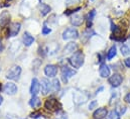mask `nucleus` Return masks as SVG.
Listing matches in <instances>:
<instances>
[{
	"label": "nucleus",
	"instance_id": "nucleus-21",
	"mask_svg": "<svg viewBox=\"0 0 130 119\" xmlns=\"http://www.w3.org/2000/svg\"><path fill=\"white\" fill-rule=\"evenodd\" d=\"M51 11V6L45 4V3H41L40 4V13L42 16H45L46 14H48Z\"/></svg>",
	"mask_w": 130,
	"mask_h": 119
},
{
	"label": "nucleus",
	"instance_id": "nucleus-15",
	"mask_svg": "<svg viewBox=\"0 0 130 119\" xmlns=\"http://www.w3.org/2000/svg\"><path fill=\"white\" fill-rule=\"evenodd\" d=\"M9 20H10V14L7 11H3L0 14V26L3 27L7 25L9 23Z\"/></svg>",
	"mask_w": 130,
	"mask_h": 119
},
{
	"label": "nucleus",
	"instance_id": "nucleus-10",
	"mask_svg": "<svg viewBox=\"0 0 130 119\" xmlns=\"http://www.w3.org/2000/svg\"><path fill=\"white\" fill-rule=\"evenodd\" d=\"M3 90L8 95H15L16 92H17V86L14 83H12V82H8V83H6L4 85Z\"/></svg>",
	"mask_w": 130,
	"mask_h": 119
},
{
	"label": "nucleus",
	"instance_id": "nucleus-11",
	"mask_svg": "<svg viewBox=\"0 0 130 119\" xmlns=\"http://www.w3.org/2000/svg\"><path fill=\"white\" fill-rule=\"evenodd\" d=\"M107 115H108V111H107V108H105V107L98 108L93 113L94 119H104L106 118Z\"/></svg>",
	"mask_w": 130,
	"mask_h": 119
},
{
	"label": "nucleus",
	"instance_id": "nucleus-33",
	"mask_svg": "<svg viewBox=\"0 0 130 119\" xmlns=\"http://www.w3.org/2000/svg\"><path fill=\"white\" fill-rule=\"evenodd\" d=\"M2 102H3V97H2L1 95H0V105L2 104Z\"/></svg>",
	"mask_w": 130,
	"mask_h": 119
},
{
	"label": "nucleus",
	"instance_id": "nucleus-24",
	"mask_svg": "<svg viewBox=\"0 0 130 119\" xmlns=\"http://www.w3.org/2000/svg\"><path fill=\"white\" fill-rule=\"evenodd\" d=\"M107 119H120V114L117 112V110H112L107 115Z\"/></svg>",
	"mask_w": 130,
	"mask_h": 119
},
{
	"label": "nucleus",
	"instance_id": "nucleus-19",
	"mask_svg": "<svg viewBox=\"0 0 130 119\" xmlns=\"http://www.w3.org/2000/svg\"><path fill=\"white\" fill-rule=\"evenodd\" d=\"M95 16H96V10L93 9V10H91V11L89 12V14H88V16H87V26H88L89 28H90V26L92 25Z\"/></svg>",
	"mask_w": 130,
	"mask_h": 119
},
{
	"label": "nucleus",
	"instance_id": "nucleus-1",
	"mask_svg": "<svg viewBox=\"0 0 130 119\" xmlns=\"http://www.w3.org/2000/svg\"><path fill=\"white\" fill-rule=\"evenodd\" d=\"M84 62H85V56L81 51H77L70 58V64L75 69H80L84 65Z\"/></svg>",
	"mask_w": 130,
	"mask_h": 119
},
{
	"label": "nucleus",
	"instance_id": "nucleus-34",
	"mask_svg": "<svg viewBox=\"0 0 130 119\" xmlns=\"http://www.w3.org/2000/svg\"><path fill=\"white\" fill-rule=\"evenodd\" d=\"M2 49H3V46H2V42H1V40H0V52L2 51Z\"/></svg>",
	"mask_w": 130,
	"mask_h": 119
},
{
	"label": "nucleus",
	"instance_id": "nucleus-6",
	"mask_svg": "<svg viewBox=\"0 0 130 119\" xmlns=\"http://www.w3.org/2000/svg\"><path fill=\"white\" fill-rule=\"evenodd\" d=\"M58 106H59V102H58V100L55 99V98H50V99H47V100L45 101V103H44V107H45L47 110H51V111H56V110H58V109H59Z\"/></svg>",
	"mask_w": 130,
	"mask_h": 119
},
{
	"label": "nucleus",
	"instance_id": "nucleus-5",
	"mask_svg": "<svg viewBox=\"0 0 130 119\" xmlns=\"http://www.w3.org/2000/svg\"><path fill=\"white\" fill-rule=\"evenodd\" d=\"M44 74H45V76H47L50 78H55L58 74V67L53 64L46 65L44 68Z\"/></svg>",
	"mask_w": 130,
	"mask_h": 119
},
{
	"label": "nucleus",
	"instance_id": "nucleus-22",
	"mask_svg": "<svg viewBox=\"0 0 130 119\" xmlns=\"http://www.w3.org/2000/svg\"><path fill=\"white\" fill-rule=\"evenodd\" d=\"M61 90V84L60 81L58 79H54V81L52 82V92H59Z\"/></svg>",
	"mask_w": 130,
	"mask_h": 119
},
{
	"label": "nucleus",
	"instance_id": "nucleus-17",
	"mask_svg": "<svg viewBox=\"0 0 130 119\" xmlns=\"http://www.w3.org/2000/svg\"><path fill=\"white\" fill-rule=\"evenodd\" d=\"M78 50V44L76 42H70L66 46L65 53L66 54H70V53H74Z\"/></svg>",
	"mask_w": 130,
	"mask_h": 119
},
{
	"label": "nucleus",
	"instance_id": "nucleus-27",
	"mask_svg": "<svg viewBox=\"0 0 130 119\" xmlns=\"http://www.w3.org/2000/svg\"><path fill=\"white\" fill-rule=\"evenodd\" d=\"M51 31H52L51 28L47 27V25L44 23V24H43V27H42V34H43V35H46V34H48Z\"/></svg>",
	"mask_w": 130,
	"mask_h": 119
},
{
	"label": "nucleus",
	"instance_id": "nucleus-32",
	"mask_svg": "<svg viewBox=\"0 0 130 119\" xmlns=\"http://www.w3.org/2000/svg\"><path fill=\"white\" fill-rule=\"evenodd\" d=\"M124 65L130 69V58H127V59L124 60Z\"/></svg>",
	"mask_w": 130,
	"mask_h": 119
},
{
	"label": "nucleus",
	"instance_id": "nucleus-9",
	"mask_svg": "<svg viewBox=\"0 0 130 119\" xmlns=\"http://www.w3.org/2000/svg\"><path fill=\"white\" fill-rule=\"evenodd\" d=\"M21 28V24L19 22H13L10 24L9 29H8V36H15L18 34V32L20 31Z\"/></svg>",
	"mask_w": 130,
	"mask_h": 119
},
{
	"label": "nucleus",
	"instance_id": "nucleus-12",
	"mask_svg": "<svg viewBox=\"0 0 130 119\" xmlns=\"http://www.w3.org/2000/svg\"><path fill=\"white\" fill-rule=\"evenodd\" d=\"M39 91H40V82L36 78H33L30 86V93L32 96H36L39 93Z\"/></svg>",
	"mask_w": 130,
	"mask_h": 119
},
{
	"label": "nucleus",
	"instance_id": "nucleus-23",
	"mask_svg": "<svg viewBox=\"0 0 130 119\" xmlns=\"http://www.w3.org/2000/svg\"><path fill=\"white\" fill-rule=\"evenodd\" d=\"M95 34V32L93 31L92 29H87L84 33H83V35H82V37H83V41L84 42H86V41H88V39L92 36V35H94Z\"/></svg>",
	"mask_w": 130,
	"mask_h": 119
},
{
	"label": "nucleus",
	"instance_id": "nucleus-2",
	"mask_svg": "<svg viewBox=\"0 0 130 119\" xmlns=\"http://www.w3.org/2000/svg\"><path fill=\"white\" fill-rule=\"evenodd\" d=\"M20 74H21V68L19 66H12L6 74V78L9 80H18Z\"/></svg>",
	"mask_w": 130,
	"mask_h": 119
},
{
	"label": "nucleus",
	"instance_id": "nucleus-20",
	"mask_svg": "<svg viewBox=\"0 0 130 119\" xmlns=\"http://www.w3.org/2000/svg\"><path fill=\"white\" fill-rule=\"evenodd\" d=\"M41 102H40V99L37 97V96H32V98L30 99L29 101V105L33 107V108H38L40 106Z\"/></svg>",
	"mask_w": 130,
	"mask_h": 119
},
{
	"label": "nucleus",
	"instance_id": "nucleus-16",
	"mask_svg": "<svg viewBox=\"0 0 130 119\" xmlns=\"http://www.w3.org/2000/svg\"><path fill=\"white\" fill-rule=\"evenodd\" d=\"M83 21H84V17L82 15H80V14H75V15H73L71 17V23L74 26H80V25H82Z\"/></svg>",
	"mask_w": 130,
	"mask_h": 119
},
{
	"label": "nucleus",
	"instance_id": "nucleus-26",
	"mask_svg": "<svg viewBox=\"0 0 130 119\" xmlns=\"http://www.w3.org/2000/svg\"><path fill=\"white\" fill-rule=\"evenodd\" d=\"M81 0H66V5L67 6H71V5H76L79 4Z\"/></svg>",
	"mask_w": 130,
	"mask_h": 119
},
{
	"label": "nucleus",
	"instance_id": "nucleus-14",
	"mask_svg": "<svg viewBox=\"0 0 130 119\" xmlns=\"http://www.w3.org/2000/svg\"><path fill=\"white\" fill-rule=\"evenodd\" d=\"M22 41H23V44L26 46V47H30L34 42V37L29 33V32H24L23 33V36H22Z\"/></svg>",
	"mask_w": 130,
	"mask_h": 119
},
{
	"label": "nucleus",
	"instance_id": "nucleus-8",
	"mask_svg": "<svg viewBox=\"0 0 130 119\" xmlns=\"http://www.w3.org/2000/svg\"><path fill=\"white\" fill-rule=\"evenodd\" d=\"M40 88H41V92H42L43 95L48 94V93L52 91V82H50V81H48L47 79H45V78L41 79Z\"/></svg>",
	"mask_w": 130,
	"mask_h": 119
},
{
	"label": "nucleus",
	"instance_id": "nucleus-13",
	"mask_svg": "<svg viewBox=\"0 0 130 119\" xmlns=\"http://www.w3.org/2000/svg\"><path fill=\"white\" fill-rule=\"evenodd\" d=\"M110 74H111L110 68L106 64H101V66L99 68V75L102 78H109L110 77Z\"/></svg>",
	"mask_w": 130,
	"mask_h": 119
},
{
	"label": "nucleus",
	"instance_id": "nucleus-3",
	"mask_svg": "<svg viewBox=\"0 0 130 119\" xmlns=\"http://www.w3.org/2000/svg\"><path fill=\"white\" fill-rule=\"evenodd\" d=\"M79 38V31L74 28V27H70L63 32V39L65 40H70V39H77Z\"/></svg>",
	"mask_w": 130,
	"mask_h": 119
},
{
	"label": "nucleus",
	"instance_id": "nucleus-31",
	"mask_svg": "<svg viewBox=\"0 0 130 119\" xmlns=\"http://www.w3.org/2000/svg\"><path fill=\"white\" fill-rule=\"evenodd\" d=\"M124 101H125L126 103L130 104V93H127V94L125 95V97H124Z\"/></svg>",
	"mask_w": 130,
	"mask_h": 119
},
{
	"label": "nucleus",
	"instance_id": "nucleus-4",
	"mask_svg": "<svg viewBox=\"0 0 130 119\" xmlns=\"http://www.w3.org/2000/svg\"><path fill=\"white\" fill-rule=\"evenodd\" d=\"M108 82H109V84H110L112 87L117 88V87H119V86L122 84V82H123V77H122L120 74L115 73V74H113L112 76H110V77L108 78Z\"/></svg>",
	"mask_w": 130,
	"mask_h": 119
},
{
	"label": "nucleus",
	"instance_id": "nucleus-25",
	"mask_svg": "<svg viewBox=\"0 0 130 119\" xmlns=\"http://www.w3.org/2000/svg\"><path fill=\"white\" fill-rule=\"evenodd\" d=\"M120 52H121L122 56H125L126 57V56L130 55V48L127 44H122L120 47Z\"/></svg>",
	"mask_w": 130,
	"mask_h": 119
},
{
	"label": "nucleus",
	"instance_id": "nucleus-18",
	"mask_svg": "<svg viewBox=\"0 0 130 119\" xmlns=\"http://www.w3.org/2000/svg\"><path fill=\"white\" fill-rule=\"evenodd\" d=\"M116 55H117V48H116V46H112L110 48V50L108 51V53H107V60L111 61L116 57Z\"/></svg>",
	"mask_w": 130,
	"mask_h": 119
},
{
	"label": "nucleus",
	"instance_id": "nucleus-30",
	"mask_svg": "<svg viewBox=\"0 0 130 119\" xmlns=\"http://www.w3.org/2000/svg\"><path fill=\"white\" fill-rule=\"evenodd\" d=\"M39 116H41V114L39 112H33V113L30 114V117L31 118H38Z\"/></svg>",
	"mask_w": 130,
	"mask_h": 119
},
{
	"label": "nucleus",
	"instance_id": "nucleus-29",
	"mask_svg": "<svg viewBox=\"0 0 130 119\" xmlns=\"http://www.w3.org/2000/svg\"><path fill=\"white\" fill-rule=\"evenodd\" d=\"M119 108H120V109H119V111H117V112H118L120 115H121V114H124L125 111H126V107H125V106H120Z\"/></svg>",
	"mask_w": 130,
	"mask_h": 119
},
{
	"label": "nucleus",
	"instance_id": "nucleus-28",
	"mask_svg": "<svg viewBox=\"0 0 130 119\" xmlns=\"http://www.w3.org/2000/svg\"><path fill=\"white\" fill-rule=\"evenodd\" d=\"M97 105H98V102L96 101V100H94V101L90 102V104H89V110H93Z\"/></svg>",
	"mask_w": 130,
	"mask_h": 119
},
{
	"label": "nucleus",
	"instance_id": "nucleus-7",
	"mask_svg": "<svg viewBox=\"0 0 130 119\" xmlns=\"http://www.w3.org/2000/svg\"><path fill=\"white\" fill-rule=\"evenodd\" d=\"M75 74H76V71L71 69V68H69V67H64L62 69V77H63V81L65 83H67L69 78L73 77Z\"/></svg>",
	"mask_w": 130,
	"mask_h": 119
}]
</instances>
